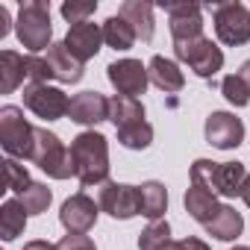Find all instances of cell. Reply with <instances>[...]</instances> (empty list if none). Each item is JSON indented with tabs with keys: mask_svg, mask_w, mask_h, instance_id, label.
Listing matches in <instances>:
<instances>
[{
	"mask_svg": "<svg viewBox=\"0 0 250 250\" xmlns=\"http://www.w3.org/2000/svg\"><path fill=\"white\" fill-rule=\"evenodd\" d=\"M71 156H74V171L80 186H106L109 177V142L103 133L85 130L71 142Z\"/></svg>",
	"mask_w": 250,
	"mask_h": 250,
	"instance_id": "cell-1",
	"label": "cell"
},
{
	"mask_svg": "<svg viewBox=\"0 0 250 250\" xmlns=\"http://www.w3.org/2000/svg\"><path fill=\"white\" fill-rule=\"evenodd\" d=\"M15 33H18V42L33 56H39L42 50H50L53 24H50V3L47 0H24L21 9H18Z\"/></svg>",
	"mask_w": 250,
	"mask_h": 250,
	"instance_id": "cell-2",
	"label": "cell"
},
{
	"mask_svg": "<svg viewBox=\"0 0 250 250\" xmlns=\"http://www.w3.org/2000/svg\"><path fill=\"white\" fill-rule=\"evenodd\" d=\"M247 180V171L241 162H212V159H197L191 165V183L221 194V197H235L241 194V186Z\"/></svg>",
	"mask_w": 250,
	"mask_h": 250,
	"instance_id": "cell-3",
	"label": "cell"
},
{
	"mask_svg": "<svg viewBox=\"0 0 250 250\" xmlns=\"http://www.w3.org/2000/svg\"><path fill=\"white\" fill-rule=\"evenodd\" d=\"M33 165H39L47 177L53 180H68V177H77L74 171V156H71V147L62 145V139L44 127H36V145H33V156H30Z\"/></svg>",
	"mask_w": 250,
	"mask_h": 250,
	"instance_id": "cell-4",
	"label": "cell"
},
{
	"mask_svg": "<svg viewBox=\"0 0 250 250\" xmlns=\"http://www.w3.org/2000/svg\"><path fill=\"white\" fill-rule=\"evenodd\" d=\"M0 145L9 159H30L36 145V127L24 118V109L3 106L0 109Z\"/></svg>",
	"mask_w": 250,
	"mask_h": 250,
	"instance_id": "cell-5",
	"label": "cell"
},
{
	"mask_svg": "<svg viewBox=\"0 0 250 250\" xmlns=\"http://www.w3.org/2000/svg\"><path fill=\"white\" fill-rule=\"evenodd\" d=\"M174 53H177L180 62H186V65H188L197 77H203V80H212V77L224 68V53H221V47H218L212 39H206V36L191 39V42H174Z\"/></svg>",
	"mask_w": 250,
	"mask_h": 250,
	"instance_id": "cell-6",
	"label": "cell"
},
{
	"mask_svg": "<svg viewBox=\"0 0 250 250\" xmlns=\"http://www.w3.org/2000/svg\"><path fill=\"white\" fill-rule=\"evenodd\" d=\"M215 33L227 47H241L250 42V9L238 0L215 6Z\"/></svg>",
	"mask_w": 250,
	"mask_h": 250,
	"instance_id": "cell-7",
	"label": "cell"
},
{
	"mask_svg": "<svg viewBox=\"0 0 250 250\" xmlns=\"http://www.w3.org/2000/svg\"><path fill=\"white\" fill-rule=\"evenodd\" d=\"M24 106L44 121H59L71 109V97L56 85H24Z\"/></svg>",
	"mask_w": 250,
	"mask_h": 250,
	"instance_id": "cell-8",
	"label": "cell"
},
{
	"mask_svg": "<svg viewBox=\"0 0 250 250\" xmlns=\"http://www.w3.org/2000/svg\"><path fill=\"white\" fill-rule=\"evenodd\" d=\"M106 74H109V83L115 85L118 94L136 97V100H139V94L147 91V83H150V74L139 59H118L106 68Z\"/></svg>",
	"mask_w": 250,
	"mask_h": 250,
	"instance_id": "cell-9",
	"label": "cell"
},
{
	"mask_svg": "<svg viewBox=\"0 0 250 250\" xmlns=\"http://www.w3.org/2000/svg\"><path fill=\"white\" fill-rule=\"evenodd\" d=\"M97 215H100V203H94L85 191L68 197L59 209V221L68 232L74 235H85L94 224H97Z\"/></svg>",
	"mask_w": 250,
	"mask_h": 250,
	"instance_id": "cell-10",
	"label": "cell"
},
{
	"mask_svg": "<svg viewBox=\"0 0 250 250\" xmlns=\"http://www.w3.org/2000/svg\"><path fill=\"white\" fill-rule=\"evenodd\" d=\"M100 209L118 221H130L139 215V186L106 183L100 188Z\"/></svg>",
	"mask_w": 250,
	"mask_h": 250,
	"instance_id": "cell-11",
	"label": "cell"
},
{
	"mask_svg": "<svg viewBox=\"0 0 250 250\" xmlns=\"http://www.w3.org/2000/svg\"><path fill=\"white\" fill-rule=\"evenodd\" d=\"M206 142L218 150H235L244 142V124L232 112H212L206 118Z\"/></svg>",
	"mask_w": 250,
	"mask_h": 250,
	"instance_id": "cell-12",
	"label": "cell"
},
{
	"mask_svg": "<svg viewBox=\"0 0 250 250\" xmlns=\"http://www.w3.org/2000/svg\"><path fill=\"white\" fill-rule=\"evenodd\" d=\"M68 118L80 127H94L100 121H109V97L100 91H80L71 97Z\"/></svg>",
	"mask_w": 250,
	"mask_h": 250,
	"instance_id": "cell-13",
	"label": "cell"
},
{
	"mask_svg": "<svg viewBox=\"0 0 250 250\" xmlns=\"http://www.w3.org/2000/svg\"><path fill=\"white\" fill-rule=\"evenodd\" d=\"M168 24L174 42H191L203 36V15L197 3H168Z\"/></svg>",
	"mask_w": 250,
	"mask_h": 250,
	"instance_id": "cell-14",
	"label": "cell"
},
{
	"mask_svg": "<svg viewBox=\"0 0 250 250\" xmlns=\"http://www.w3.org/2000/svg\"><path fill=\"white\" fill-rule=\"evenodd\" d=\"M100 44H103V27H97V24H91V21H83V24H71V27H68L65 47H68L83 65L100 53Z\"/></svg>",
	"mask_w": 250,
	"mask_h": 250,
	"instance_id": "cell-15",
	"label": "cell"
},
{
	"mask_svg": "<svg viewBox=\"0 0 250 250\" xmlns=\"http://www.w3.org/2000/svg\"><path fill=\"white\" fill-rule=\"evenodd\" d=\"M47 65L53 68V77L59 80V83H80L83 80V62L65 47V42H53L50 44V50H47Z\"/></svg>",
	"mask_w": 250,
	"mask_h": 250,
	"instance_id": "cell-16",
	"label": "cell"
},
{
	"mask_svg": "<svg viewBox=\"0 0 250 250\" xmlns=\"http://www.w3.org/2000/svg\"><path fill=\"white\" fill-rule=\"evenodd\" d=\"M24 83L30 85L27 56H21L15 50H0V94H12Z\"/></svg>",
	"mask_w": 250,
	"mask_h": 250,
	"instance_id": "cell-17",
	"label": "cell"
},
{
	"mask_svg": "<svg viewBox=\"0 0 250 250\" xmlns=\"http://www.w3.org/2000/svg\"><path fill=\"white\" fill-rule=\"evenodd\" d=\"M186 212L197 221V224H212V218L221 212V203H218V194H212V191H206V188H200V186H194L191 183V188L186 191Z\"/></svg>",
	"mask_w": 250,
	"mask_h": 250,
	"instance_id": "cell-18",
	"label": "cell"
},
{
	"mask_svg": "<svg viewBox=\"0 0 250 250\" xmlns=\"http://www.w3.org/2000/svg\"><path fill=\"white\" fill-rule=\"evenodd\" d=\"M118 15L124 21H130V27L136 30V36L142 42L153 39V6L147 3V0H127V3H121Z\"/></svg>",
	"mask_w": 250,
	"mask_h": 250,
	"instance_id": "cell-19",
	"label": "cell"
},
{
	"mask_svg": "<svg viewBox=\"0 0 250 250\" xmlns=\"http://www.w3.org/2000/svg\"><path fill=\"white\" fill-rule=\"evenodd\" d=\"M109 121L115 124V130H127V127H136V124H145V106L136 97L115 94L109 100Z\"/></svg>",
	"mask_w": 250,
	"mask_h": 250,
	"instance_id": "cell-20",
	"label": "cell"
},
{
	"mask_svg": "<svg viewBox=\"0 0 250 250\" xmlns=\"http://www.w3.org/2000/svg\"><path fill=\"white\" fill-rule=\"evenodd\" d=\"M147 74H150V83L162 91H180L186 85V77L180 71V65L174 59H165V56H153L150 65H147Z\"/></svg>",
	"mask_w": 250,
	"mask_h": 250,
	"instance_id": "cell-21",
	"label": "cell"
},
{
	"mask_svg": "<svg viewBox=\"0 0 250 250\" xmlns=\"http://www.w3.org/2000/svg\"><path fill=\"white\" fill-rule=\"evenodd\" d=\"M165 209H168V188L159 180L139 186V215H145L150 221H162Z\"/></svg>",
	"mask_w": 250,
	"mask_h": 250,
	"instance_id": "cell-22",
	"label": "cell"
},
{
	"mask_svg": "<svg viewBox=\"0 0 250 250\" xmlns=\"http://www.w3.org/2000/svg\"><path fill=\"white\" fill-rule=\"evenodd\" d=\"M244 229V218L241 212H235V206H221V212L212 218V224H206V232L215 235L218 241H232L238 238Z\"/></svg>",
	"mask_w": 250,
	"mask_h": 250,
	"instance_id": "cell-23",
	"label": "cell"
},
{
	"mask_svg": "<svg viewBox=\"0 0 250 250\" xmlns=\"http://www.w3.org/2000/svg\"><path fill=\"white\" fill-rule=\"evenodd\" d=\"M27 229V209L21 206V200H6L0 206V235L3 241H15L21 232Z\"/></svg>",
	"mask_w": 250,
	"mask_h": 250,
	"instance_id": "cell-24",
	"label": "cell"
},
{
	"mask_svg": "<svg viewBox=\"0 0 250 250\" xmlns=\"http://www.w3.org/2000/svg\"><path fill=\"white\" fill-rule=\"evenodd\" d=\"M136 30L130 27V21H124L121 15H112L103 21V42L115 50H130L136 44Z\"/></svg>",
	"mask_w": 250,
	"mask_h": 250,
	"instance_id": "cell-25",
	"label": "cell"
},
{
	"mask_svg": "<svg viewBox=\"0 0 250 250\" xmlns=\"http://www.w3.org/2000/svg\"><path fill=\"white\" fill-rule=\"evenodd\" d=\"M18 200H21V206L27 209V215H44L47 206H50V200H53V191H50L47 186H42V183H30V186L18 194Z\"/></svg>",
	"mask_w": 250,
	"mask_h": 250,
	"instance_id": "cell-26",
	"label": "cell"
},
{
	"mask_svg": "<svg viewBox=\"0 0 250 250\" xmlns=\"http://www.w3.org/2000/svg\"><path fill=\"white\" fill-rule=\"evenodd\" d=\"M171 244V224L168 221H150L147 229L139 235V250H165Z\"/></svg>",
	"mask_w": 250,
	"mask_h": 250,
	"instance_id": "cell-27",
	"label": "cell"
},
{
	"mask_svg": "<svg viewBox=\"0 0 250 250\" xmlns=\"http://www.w3.org/2000/svg\"><path fill=\"white\" fill-rule=\"evenodd\" d=\"M118 142L127 147V150H147L150 142H153V127L145 121V124H136V127L118 130Z\"/></svg>",
	"mask_w": 250,
	"mask_h": 250,
	"instance_id": "cell-28",
	"label": "cell"
},
{
	"mask_svg": "<svg viewBox=\"0 0 250 250\" xmlns=\"http://www.w3.org/2000/svg\"><path fill=\"white\" fill-rule=\"evenodd\" d=\"M221 91H224V97L235 106V109H241V106H247L250 103V88L244 85V80L238 77V74H229V77H224V83H221Z\"/></svg>",
	"mask_w": 250,
	"mask_h": 250,
	"instance_id": "cell-29",
	"label": "cell"
},
{
	"mask_svg": "<svg viewBox=\"0 0 250 250\" xmlns=\"http://www.w3.org/2000/svg\"><path fill=\"white\" fill-rule=\"evenodd\" d=\"M94 12H97V3H94V0H65V3H62V18H65L68 24H83V21H88Z\"/></svg>",
	"mask_w": 250,
	"mask_h": 250,
	"instance_id": "cell-30",
	"label": "cell"
},
{
	"mask_svg": "<svg viewBox=\"0 0 250 250\" xmlns=\"http://www.w3.org/2000/svg\"><path fill=\"white\" fill-rule=\"evenodd\" d=\"M3 177H6V188L15 191V194H21V191L33 183L30 174H27V168H24L18 159H6V162H3Z\"/></svg>",
	"mask_w": 250,
	"mask_h": 250,
	"instance_id": "cell-31",
	"label": "cell"
},
{
	"mask_svg": "<svg viewBox=\"0 0 250 250\" xmlns=\"http://www.w3.org/2000/svg\"><path fill=\"white\" fill-rule=\"evenodd\" d=\"M59 250H97V247H94V241H91L88 235H74V232H68V235L59 241Z\"/></svg>",
	"mask_w": 250,
	"mask_h": 250,
	"instance_id": "cell-32",
	"label": "cell"
},
{
	"mask_svg": "<svg viewBox=\"0 0 250 250\" xmlns=\"http://www.w3.org/2000/svg\"><path fill=\"white\" fill-rule=\"evenodd\" d=\"M165 250H209V244H206V241H200V238H194V235H188V238L171 241Z\"/></svg>",
	"mask_w": 250,
	"mask_h": 250,
	"instance_id": "cell-33",
	"label": "cell"
},
{
	"mask_svg": "<svg viewBox=\"0 0 250 250\" xmlns=\"http://www.w3.org/2000/svg\"><path fill=\"white\" fill-rule=\"evenodd\" d=\"M24 250H59V244L53 241H44V238H36V241H27Z\"/></svg>",
	"mask_w": 250,
	"mask_h": 250,
	"instance_id": "cell-34",
	"label": "cell"
},
{
	"mask_svg": "<svg viewBox=\"0 0 250 250\" xmlns=\"http://www.w3.org/2000/svg\"><path fill=\"white\" fill-rule=\"evenodd\" d=\"M6 33H9V9L0 6V39H3Z\"/></svg>",
	"mask_w": 250,
	"mask_h": 250,
	"instance_id": "cell-35",
	"label": "cell"
},
{
	"mask_svg": "<svg viewBox=\"0 0 250 250\" xmlns=\"http://www.w3.org/2000/svg\"><path fill=\"white\" fill-rule=\"evenodd\" d=\"M241 200H244V206L250 209V174H247V180H244V186H241V194H238Z\"/></svg>",
	"mask_w": 250,
	"mask_h": 250,
	"instance_id": "cell-36",
	"label": "cell"
},
{
	"mask_svg": "<svg viewBox=\"0 0 250 250\" xmlns=\"http://www.w3.org/2000/svg\"><path fill=\"white\" fill-rule=\"evenodd\" d=\"M238 77H241V80H244V85L250 88V59H247V62L238 68Z\"/></svg>",
	"mask_w": 250,
	"mask_h": 250,
	"instance_id": "cell-37",
	"label": "cell"
},
{
	"mask_svg": "<svg viewBox=\"0 0 250 250\" xmlns=\"http://www.w3.org/2000/svg\"><path fill=\"white\" fill-rule=\"evenodd\" d=\"M232 250H250V247H232Z\"/></svg>",
	"mask_w": 250,
	"mask_h": 250,
	"instance_id": "cell-38",
	"label": "cell"
}]
</instances>
